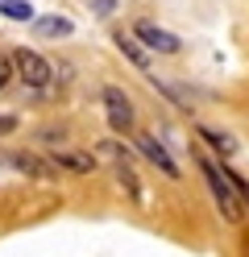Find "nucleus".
I'll return each mask as SVG.
<instances>
[{
    "label": "nucleus",
    "instance_id": "obj_1",
    "mask_svg": "<svg viewBox=\"0 0 249 257\" xmlns=\"http://www.w3.org/2000/svg\"><path fill=\"white\" fill-rule=\"evenodd\" d=\"M199 170H204V179H208V187H212L216 212H220L228 224H237V220L245 216V203H241V195H237V187H232V179L212 162V158H199Z\"/></svg>",
    "mask_w": 249,
    "mask_h": 257
},
{
    "label": "nucleus",
    "instance_id": "obj_2",
    "mask_svg": "<svg viewBox=\"0 0 249 257\" xmlns=\"http://www.w3.org/2000/svg\"><path fill=\"white\" fill-rule=\"evenodd\" d=\"M9 62H13V71L21 75L25 87H46L50 79H54V67H50V62H46L38 50H25V46H21V50H17Z\"/></svg>",
    "mask_w": 249,
    "mask_h": 257
},
{
    "label": "nucleus",
    "instance_id": "obj_3",
    "mask_svg": "<svg viewBox=\"0 0 249 257\" xmlns=\"http://www.w3.org/2000/svg\"><path fill=\"white\" fill-rule=\"evenodd\" d=\"M104 108H108V124L116 128V133H133L137 112H133V100L121 87H104Z\"/></svg>",
    "mask_w": 249,
    "mask_h": 257
},
{
    "label": "nucleus",
    "instance_id": "obj_4",
    "mask_svg": "<svg viewBox=\"0 0 249 257\" xmlns=\"http://www.w3.org/2000/svg\"><path fill=\"white\" fill-rule=\"evenodd\" d=\"M133 38H141L149 50H158V54H179V50H183V42H179L175 34H166V29H158L154 21H137Z\"/></svg>",
    "mask_w": 249,
    "mask_h": 257
},
{
    "label": "nucleus",
    "instance_id": "obj_5",
    "mask_svg": "<svg viewBox=\"0 0 249 257\" xmlns=\"http://www.w3.org/2000/svg\"><path fill=\"white\" fill-rule=\"evenodd\" d=\"M137 150H141V154L149 158V162H154V166L166 174V179H179V162H175L171 154H166V146H162L158 137H149V133H137Z\"/></svg>",
    "mask_w": 249,
    "mask_h": 257
},
{
    "label": "nucleus",
    "instance_id": "obj_6",
    "mask_svg": "<svg viewBox=\"0 0 249 257\" xmlns=\"http://www.w3.org/2000/svg\"><path fill=\"white\" fill-rule=\"evenodd\" d=\"M5 162H9V166H17L21 174H33V179H58V174H54V166H50V162H42V158H33V154H25V150L9 154Z\"/></svg>",
    "mask_w": 249,
    "mask_h": 257
},
{
    "label": "nucleus",
    "instance_id": "obj_7",
    "mask_svg": "<svg viewBox=\"0 0 249 257\" xmlns=\"http://www.w3.org/2000/svg\"><path fill=\"white\" fill-rule=\"evenodd\" d=\"M112 42H116V50H121V54H125V58L133 62V67H141V71L149 67V54L141 50V42H137V38H133V34H125V29H121V34H116Z\"/></svg>",
    "mask_w": 249,
    "mask_h": 257
},
{
    "label": "nucleus",
    "instance_id": "obj_8",
    "mask_svg": "<svg viewBox=\"0 0 249 257\" xmlns=\"http://www.w3.org/2000/svg\"><path fill=\"white\" fill-rule=\"evenodd\" d=\"M33 29H38V38H71L75 25L66 17H33Z\"/></svg>",
    "mask_w": 249,
    "mask_h": 257
},
{
    "label": "nucleus",
    "instance_id": "obj_9",
    "mask_svg": "<svg viewBox=\"0 0 249 257\" xmlns=\"http://www.w3.org/2000/svg\"><path fill=\"white\" fill-rule=\"evenodd\" d=\"M0 13H5L9 21H33V17H38L29 0H5V5H0Z\"/></svg>",
    "mask_w": 249,
    "mask_h": 257
},
{
    "label": "nucleus",
    "instance_id": "obj_10",
    "mask_svg": "<svg viewBox=\"0 0 249 257\" xmlns=\"http://www.w3.org/2000/svg\"><path fill=\"white\" fill-rule=\"evenodd\" d=\"M199 137H204L216 154H232V150H237V141H232L228 133H216V128H199Z\"/></svg>",
    "mask_w": 249,
    "mask_h": 257
},
{
    "label": "nucleus",
    "instance_id": "obj_11",
    "mask_svg": "<svg viewBox=\"0 0 249 257\" xmlns=\"http://www.w3.org/2000/svg\"><path fill=\"white\" fill-rule=\"evenodd\" d=\"M58 166H66V170H79V174H88V170H92V158H88V154H58Z\"/></svg>",
    "mask_w": 249,
    "mask_h": 257
},
{
    "label": "nucleus",
    "instance_id": "obj_12",
    "mask_svg": "<svg viewBox=\"0 0 249 257\" xmlns=\"http://www.w3.org/2000/svg\"><path fill=\"white\" fill-rule=\"evenodd\" d=\"M112 9H116V0H92V13H96V17H112Z\"/></svg>",
    "mask_w": 249,
    "mask_h": 257
},
{
    "label": "nucleus",
    "instance_id": "obj_13",
    "mask_svg": "<svg viewBox=\"0 0 249 257\" xmlns=\"http://www.w3.org/2000/svg\"><path fill=\"white\" fill-rule=\"evenodd\" d=\"M9 75H13V62L0 54V91H5V83H9Z\"/></svg>",
    "mask_w": 249,
    "mask_h": 257
},
{
    "label": "nucleus",
    "instance_id": "obj_14",
    "mask_svg": "<svg viewBox=\"0 0 249 257\" xmlns=\"http://www.w3.org/2000/svg\"><path fill=\"white\" fill-rule=\"evenodd\" d=\"M13 128H17V116H0V137H9Z\"/></svg>",
    "mask_w": 249,
    "mask_h": 257
},
{
    "label": "nucleus",
    "instance_id": "obj_15",
    "mask_svg": "<svg viewBox=\"0 0 249 257\" xmlns=\"http://www.w3.org/2000/svg\"><path fill=\"white\" fill-rule=\"evenodd\" d=\"M0 166H5V158H0Z\"/></svg>",
    "mask_w": 249,
    "mask_h": 257
},
{
    "label": "nucleus",
    "instance_id": "obj_16",
    "mask_svg": "<svg viewBox=\"0 0 249 257\" xmlns=\"http://www.w3.org/2000/svg\"><path fill=\"white\" fill-rule=\"evenodd\" d=\"M0 5H5V0H0Z\"/></svg>",
    "mask_w": 249,
    "mask_h": 257
}]
</instances>
